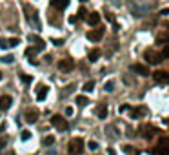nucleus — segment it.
<instances>
[{
  "label": "nucleus",
  "mask_w": 169,
  "mask_h": 155,
  "mask_svg": "<svg viewBox=\"0 0 169 155\" xmlns=\"http://www.w3.org/2000/svg\"><path fill=\"white\" fill-rule=\"evenodd\" d=\"M85 20H87L89 26H98V24H100V15H98L96 11H93V13L85 15Z\"/></svg>",
  "instance_id": "f8f14e48"
},
{
  "label": "nucleus",
  "mask_w": 169,
  "mask_h": 155,
  "mask_svg": "<svg viewBox=\"0 0 169 155\" xmlns=\"http://www.w3.org/2000/svg\"><path fill=\"white\" fill-rule=\"evenodd\" d=\"M0 80H2V73H0Z\"/></svg>",
  "instance_id": "37998d69"
},
{
  "label": "nucleus",
  "mask_w": 169,
  "mask_h": 155,
  "mask_svg": "<svg viewBox=\"0 0 169 155\" xmlns=\"http://www.w3.org/2000/svg\"><path fill=\"white\" fill-rule=\"evenodd\" d=\"M35 53H36V49H35V48H27V49H26V55H27V57H35Z\"/></svg>",
  "instance_id": "473e14b6"
},
{
  "label": "nucleus",
  "mask_w": 169,
  "mask_h": 155,
  "mask_svg": "<svg viewBox=\"0 0 169 155\" xmlns=\"http://www.w3.org/2000/svg\"><path fill=\"white\" fill-rule=\"evenodd\" d=\"M18 44H20V39H17V37L7 40V46H11V48H13V46H18Z\"/></svg>",
  "instance_id": "bb28decb"
},
{
  "label": "nucleus",
  "mask_w": 169,
  "mask_h": 155,
  "mask_svg": "<svg viewBox=\"0 0 169 155\" xmlns=\"http://www.w3.org/2000/svg\"><path fill=\"white\" fill-rule=\"evenodd\" d=\"M87 97H84V95H78L76 97V106H80V108H84V106H87Z\"/></svg>",
  "instance_id": "4be33fe9"
},
{
  "label": "nucleus",
  "mask_w": 169,
  "mask_h": 155,
  "mask_svg": "<svg viewBox=\"0 0 169 155\" xmlns=\"http://www.w3.org/2000/svg\"><path fill=\"white\" fill-rule=\"evenodd\" d=\"M20 80L24 84H29L33 80V77H29V75H26V73H20Z\"/></svg>",
  "instance_id": "a878e982"
},
{
  "label": "nucleus",
  "mask_w": 169,
  "mask_h": 155,
  "mask_svg": "<svg viewBox=\"0 0 169 155\" xmlns=\"http://www.w3.org/2000/svg\"><path fill=\"white\" fill-rule=\"evenodd\" d=\"M160 57H162V59H167L169 57V48H164V49L160 51Z\"/></svg>",
  "instance_id": "2f4dec72"
},
{
  "label": "nucleus",
  "mask_w": 169,
  "mask_h": 155,
  "mask_svg": "<svg viewBox=\"0 0 169 155\" xmlns=\"http://www.w3.org/2000/svg\"><path fill=\"white\" fill-rule=\"evenodd\" d=\"M51 124H53L56 130H60V132H65V130L69 128L67 121L64 119L62 115H53V117H51Z\"/></svg>",
  "instance_id": "20e7f679"
},
{
  "label": "nucleus",
  "mask_w": 169,
  "mask_h": 155,
  "mask_svg": "<svg viewBox=\"0 0 169 155\" xmlns=\"http://www.w3.org/2000/svg\"><path fill=\"white\" fill-rule=\"evenodd\" d=\"M100 55H102V51H100V49H91V51H89V60H91V62H96L98 59H100Z\"/></svg>",
  "instance_id": "aec40b11"
},
{
  "label": "nucleus",
  "mask_w": 169,
  "mask_h": 155,
  "mask_svg": "<svg viewBox=\"0 0 169 155\" xmlns=\"http://www.w3.org/2000/svg\"><path fill=\"white\" fill-rule=\"evenodd\" d=\"M27 40L33 44V48H35L36 51H44V49H46V42H44L38 35H33V33H31V35L27 37Z\"/></svg>",
  "instance_id": "423d86ee"
},
{
  "label": "nucleus",
  "mask_w": 169,
  "mask_h": 155,
  "mask_svg": "<svg viewBox=\"0 0 169 155\" xmlns=\"http://www.w3.org/2000/svg\"><path fill=\"white\" fill-rule=\"evenodd\" d=\"M42 142H44L46 146H47V144H53V142H55V137H53V135H49V137H44Z\"/></svg>",
  "instance_id": "c85d7f7f"
},
{
  "label": "nucleus",
  "mask_w": 169,
  "mask_h": 155,
  "mask_svg": "<svg viewBox=\"0 0 169 155\" xmlns=\"http://www.w3.org/2000/svg\"><path fill=\"white\" fill-rule=\"evenodd\" d=\"M104 39V28H96V29H91L87 33V40L91 42H100Z\"/></svg>",
  "instance_id": "0eeeda50"
},
{
  "label": "nucleus",
  "mask_w": 169,
  "mask_h": 155,
  "mask_svg": "<svg viewBox=\"0 0 169 155\" xmlns=\"http://www.w3.org/2000/svg\"><path fill=\"white\" fill-rule=\"evenodd\" d=\"M0 48H7V40L2 39V37H0Z\"/></svg>",
  "instance_id": "c9c22d12"
},
{
  "label": "nucleus",
  "mask_w": 169,
  "mask_h": 155,
  "mask_svg": "<svg viewBox=\"0 0 169 155\" xmlns=\"http://www.w3.org/2000/svg\"><path fill=\"white\" fill-rule=\"evenodd\" d=\"M24 117H26V122H36V121H38V111L29 108V110L26 111V115H24Z\"/></svg>",
  "instance_id": "4468645a"
},
{
  "label": "nucleus",
  "mask_w": 169,
  "mask_h": 155,
  "mask_svg": "<svg viewBox=\"0 0 169 155\" xmlns=\"http://www.w3.org/2000/svg\"><path fill=\"white\" fill-rule=\"evenodd\" d=\"M6 142H7V141H6V139H4V137H2V139H0V150H2V148H4V146H6Z\"/></svg>",
  "instance_id": "ea45409f"
},
{
  "label": "nucleus",
  "mask_w": 169,
  "mask_h": 155,
  "mask_svg": "<svg viewBox=\"0 0 169 155\" xmlns=\"http://www.w3.org/2000/svg\"><path fill=\"white\" fill-rule=\"evenodd\" d=\"M133 73H138V75H142V77H147L149 73V68L146 66V64H131V68H129Z\"/></svg>",
  "instance_id": "6e6552de"
},
{
  "label": "nucleus",
  "mask_w": 169,
  "mask_h": 155,
  "mask_svg": "<svg viewBox=\"0 0 169 155\" xmlns=\"http://www.w3.org/2000/svg\"><path fill=\"white\" fill-rule=\"evenodd\" d=\"M4 155H15V152H13V150H9V152H6Z\"/></svg>",
  "instance_id": "79ce46f5"
},
{
  "label": "nucleus",
  "mask_w": 169,
  "mask_h": 155,
  "mask_svg": "<svg viewBox=\"0 0 169 155\" xmlns=\"http://www.w3.org/2000/svg\"><path fill=\"white\" fill-rule=\"evenodd\" d=\"M146 115H147V108L146 106H137V108L131 110V119H142Z\"/></svg>",
  "instance_id": "9d476101"
},
{
  "label": "nucleus",
  "mask_w": 169,
  "mask_h": 155,
  "mask_svg": "<svg viewBox=\"0 0 169 155\" xmlns=\"http://www.w3.org/2000/svg\"><path fill=\"white\" fill-rule=\"evenodd\" d=\"M75 90V84H69V86H67V88H65V91L62 93V97H65V95H69V93Z\"/></svg>",
  "instance_id": "7c9ffc66"
},
{
  "label": "nucleus",
  "mask_w": 169,
  "mask_h": 155,
  "mask_svg": "<svg viewBox=\"0 0 169 155\" xmlns=\"http://www.w3.org/2000/svg\"><path fill=\"white\" fill-rule=\"evenodd\" d=\"M151 153L153 155H169V146L167 144H160L158 142V146H155Z\"/></svg>",
  "instance_id": "ddd939ff"
},
{
  "label": "nucleus",
  "mask_w": 169,
  "mask_h": 155,
  "mask_svg": "<svg viewBox=\"0 0 169 155\" xmlns=\"http://www.w3.org/2000/svg\"><path fill=\"white\" fill-rule=\"evenodd\" d=\"M160 144H167L169 146V137H162V139H160Z\"/></svg>",
  "instance_id": "e433bc0d"
},
{
  "label": "nucleus",
  "mask_w": 169,
  "mask_h": 155,
  "mask_svg": "<svg viewBox=\"0 0 169 155\" xmlns=\"http://www.w3.org/2000/svg\"><path fill=\"white\" fill-rule=\"evenodd\" d=\"M24 11H26V18H27V22H29L31 26H35L36 29H40V20H38V13H36V9L31 8L29 4H24Z\"/></svg>",
  "instance_id": "f257e3e1"
},
{
  "label": "nucleus",
  "mask_w": 169,
  "mask_h": 155,
  "mask_svg": "<svg viewBox=\"0 0 169 155\" xmlns=\"http://www.w3.org/2000/svg\"><path fill=\"white\" fill-rule=\"evenodd\" d=\"M55 46H62V44H64V40H60V39H55Z\"/></svg>",
  "instance_id": "58836bf2"
},
{
  "label": "nucleus",
  "mask_w": 169,
  "mask_h": 155,
  "mask_svg": "<svg viewBox=\"0 0 169 155\" xmlns=\"http://www.w3.org/2000/svg\"><path fill=\"white\" fill-rule=\"evenodd\" d=\"M22 141H27V139H29V137H31V133H29V132H22Z\"/></svg>",
  "instance_id": "f704fd0d"
},
{
  "label": "nucleus",
  "mask_w": 169,
  "mask_h": 155,
  "mask_svg": "<svg viewBox=\"0 0 169 155\" xmlns=\"http://www.w3.org/2000/svg\"><path fill=\"white\" fill-rule=\"evenodd\" d=\"M157 42H158V44H169V31H166V33H162V35H158V39H157Z\"/></svg>",
  "instance_id": "412c9836"
},
{
  "label": "nucleus",
  "mask_w": 169,
  "mask_h": 155,
  "mask_svg": "<svg viewBox=\"0 0 169 155\" xmlns=\"http://www.w3.org/2000/svg\"><path fill=\"white\" fill-rule=\"evenodd\" d=\"M122 150L126 152L127 155H140V152H138L135 146H131V144H126V146H122Z\"/></svg>",
  "instance_id": "6ab92c4d"
},
{
  "label": "nucleus",
  "mask_w": 169,
  "mask_h": 155,
  "mask_svg": "<svg viewBox=\"0 0 169 155\" xmlns=\"http://www.w3.org/2000/svg\"><path fill=\"white\" fill-rule=\"evenodd\" d=\"M47 91H49V88L40 84V86H38V91H36V99H38V101H44V99L47 97Z\"/></svg>",
  "instance_id": "dca6fc26"
},
{
  "label": "nucleus",
  "mask_w": 169,
  "mask_h": 155,
  "mask_svg": "<svg viewBox=\"0 0 169 155\" xmlns=\"http://www.w3.org/2000/svg\"><path fill=\"white\" fill-rule=\"evenodd\" d=\"M11 104H13V99H11L9 95H2V97H0V110H2V111L9 110Z\"/></svg>",
  "instance_id": "9b49d317"
},
{
  "label": "nucleus",
  "mask_w": 169,
  "mask_h": 155,
  "mask_svg": "<svg viewBox=\"0 0 169 155\" xmlns=\"http://www.w3.org/2000/svg\"><path fill=\"white\" fill-rule=\"evenodd\" d=\"M65 115H73V108H71V106L65 108Z\"/></svg>",
  "instance_id": "4c0bfd02"
},
{
  "label": "nucleus",
  "mask_w": 169,
  "mask_h": 155,
  "mask_svg": "<svg viewBox=\"0 0 169 155\" xmlns=\"http://www.w3.org/2000/svg\"><path fill=\"white\" fill-rule=\"evenodd\" d=\"M13 59H15L13 55H7V57H4V59H2V62H7V64H11V62H13Z\"/></svg>",
  "instance_id": "72a5a7b5"
},
{
  "label": "nucleus",
  "mask_w": 169,
  "mask_h": 155,
  "mask_svg": "<svg viewBox=\"0 0 169 155\" xmlns=\"http://www.w3.org/2000/svg\"><path fill=\"white\" fill-rule=\"evenodd\" d=\"M96 117H98V119H106L107 117V104L106 102L96 106Z\"/></svg>",
  "instance_id": "2eb2a0df"
},
{
  "label": "nucleus",
  "mask_w": 169,
  "mask_h": 155,
  "mask_svg": "<svg viewBox=\"0 0 169 155\" xmlns=\"http://www.w3.org/2000/svg\"><path fill=\"white\" fill-rule=\"evenodd\" d=\"M95 90V80H87L84 84V91H93Z\"/></svg>",
  "instance_id": "5701e85b"
},
{
  "label": "nucleus",
  "mask_w": 169,
  "mask_h": 155,
  "mask_svg": "<svg viewBox=\"0 0 169 155\" xmlns=\"http://www.w3.org/2000/svg\"><path fill=\"white\" fill-rule=\"evenodd\" d=\"M44 155H56V152H55V150H49V152H46Z\"/></svg>",
  "instance_id": "a19ab883"
},
{
  "label": "nucleus",
  "mask_w": 169,
  "mask_h": 155,
  "mask_svg": "<svg viewBox=\"0 0 169 155\" xmlns=\"http://www.w3.org/2000/svg\"><path fill=\"white\" fill-rule=\"evenodd\" d=\"M80 2H85V0H80Z\"/></svg>",
  "instance_id": "c03bdc74"
},
{
  "label": "nucleus",
  "mask_w": 169,
  "mask_h": 155,
  "mask_svg": "<svg viewBox=\"0 0 169 155\" xmlns=\"http://www.w3.org/2000/svg\"><path fill=\"white\" fill-rule=\"evenodd\" d=\"M106 133H107L109 139H118V137H120V133H116V128L113 126V124H109V126L106 128Z\"/></svg>",
  "instance_id": "a211bd4d"
},
{
  "label": "nucleus",
  "mask_w": 169,
  "mask_h": 155,
  "mask_svg": "<svg viewBox=\"0 0 169 155\" xmlns=\"http://www.w3.org/2000/svg\"><path fill=\"white\" fill-rule=\"evenodd\" d=\"M85 15H87V11H85L84 8H80V9H78V15H76V18H85Z\"/></svg>",
  "instance_id": "c756f323"
},
{
  "label": "nucleus",
  "mask_w": 169,
  "mask_h": 155,
  "mask_svg": "<svg viewBox=\"0 0 169 155\" xmlns=\"http://www.w3.org/2000/svg\"><path fill=\"white\" fill-rule=\"evenodd\" d=\"M58 70L62 73H71L75 70V60L73 59H69V57H65L62 60L58 62Z\"/></svg>",
  "instance_id": "39448f33"
},
{
  "label": "nucleus",
  "mask_w": 169,
  "mask_h": 155,
  "mask_svg": "<svg viewBox=\"0 0 169 155\" xmlns=\"http://www.w3.org/2000/svg\"><path fill=\"white\" fill-rule=\"evenodd\" d=\"M51 6L56 8V9H64L69 6V0H51Z\"/></svg>",
  "instance_id": "f3484780"
},
{
  "label": "nucleus",
  "mask_w": 169,
  "mask_h": 155,
  "mask_svg": "<svg viewBox=\"0 0 169 155\" xmlns=\"http://www.w3.org/2000/svg\"><path fill=\"white\" fill-rule=\"evenodd\" d=\"M87 148H89L91 152H95V150H98V142H96V141H89V144H87Z\"/></svg>",
  "instance_id": "cd10ccee"
},
{
  "label": "nucleus",
  "mask_w": 169,
  "mask_h": 155,
  "mask_svg": "<svg viewBox=\"0 0 169 155\" xmlns=\"http://www.w3.org/2000/svg\"><path fill=\"white\" fill-rule=\"evenodd\" d=\"M67 150H69V155H80V153H82V150H84V141H82L80 137L71 139V141H69V146H67Z\"/></svg>",
  "instance_id": "f03ea898"
},
{
  "label": "nucleus",
  "mask_w": 169,
  "mask_h": 155,
  "mask_svg": "<svg viewBox=\"0 0 169 155\" xmlns=\"http://www.w3.org/2000/svg\"><path fill=\"white\" fill-rule=\"evenodd\" d=\"M153 79H155V82L158 84H169V71H155L153 73Z\"/></svg>",
  "instance_id": "1a4fd4ad"
},
{
  "label": "nucleus",
  "mask_w": 169,
  "mask_h": 155,
  "mask_svg": "<svg viewBox=\"0 0 169 155\" xmlns=\"http://www.w3.org/2000/svg\"><path fill=\"white\" fill-rule=\"evenodd\" d=\"M144 130H146L144 137H146V139H151V137H153V133H155V128H151V126H146Z\"/></svg>",
  "instance_id": "b1692460"
},
{
  "label": "nucleus",
  "mask_w": 169,
  "mask_h": 155,
  "mask_svg": "<svg viewBox=\"0 0 169 155\" xmlns=\"http://www.w3.org/2000/svg\"><path fill=\"white\" fill-rule=\"evenodd\" d=\"M104 90L111 93L113 90H115V80H107V82H106V86H104Z\"/></svg>",
  "instance_id": "393cba45"
},
{
  "label": "nucleus",
  "mask_w": 169,
  "mask_h": 155,
  "mask_svg": "<svg viewBox=\"0 0 169 155\" xmlns=\"http://www.w3.org/2000/svg\"><path fill=\"white\" fill-rule=\"evenodd\" d=\"M144 59H146L149 64H153V66H157V64H160V62L164 60V59L160 57V53H157L155 49H146V51H144Z\"/></svg>",
  "instance_id": "7ed1b4c3"
}]
</instances>
